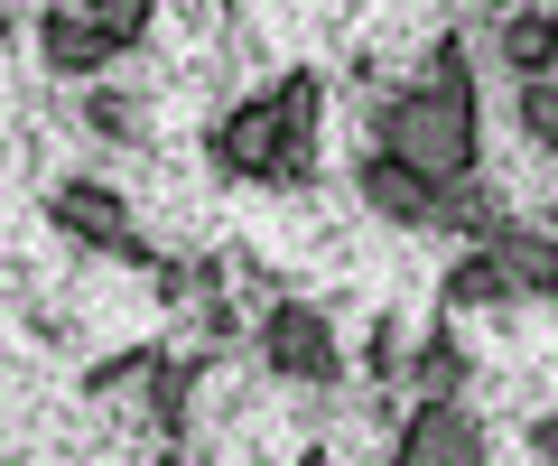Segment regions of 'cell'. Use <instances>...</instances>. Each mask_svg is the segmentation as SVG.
I'll use <instances>...</instances> for the list:
<instances>
[{"mask_svg": "<svg viewBox=\"0 0 558 466\" xmlns=\"http://www.w3.org/2000/svg\"><path fill=\"white\" fill-rule=\"evenodd\" d=\"M373 150L428 168L438 187H465L484 168V103L475 84H410V94H373Z\"/></svg>", "mask_w": 558, "mask_h": 466, "instance_id": "obj_1", "label": "cell"}, {"mask_svg": "<svg viewBox=\"0 0 558 466\" xmlns=\"http://www.w3.org/2000/svg\"><path fill=\"white\" fill-rule=\"evenodd\" d=\"M205 159H215V178H242V187H307L317 178V150L289 141L279 94H242L233 112L205 131Z\"/></svg>", "mask_w": 558, "mask_h": 466, "instance_id": "obj_2", "label": "cell"}, {"mask_svg": "<svg viewBox=\"0 0 558 466\" xmlns=\"http://www.w3.org/2000/svg\"><path fill=\"white\" fill-rule=\"evenodd\" d=\"M260 373L289 383V392L344 383V345H336V326H326L317 299H270L260 308Z\"/></svg>", "mask_w": 558, "mask_h": 466, "instance_id": "obj_3", "label": "cell"}, {"mask_svg": "<svg viewBox=\"0 0 558 466\" xmlns=\"http://www.w3.org/2000/svg\"><path fill=\"white\" fill-rule=\"evenodd\" d=\"M47 224H57L75 252H102V262H131V271H159V252L131 234V196L102 178H65L47 187Z\"/></svg>", "mask_w": 558, "mask_h": 466, "instance_id": "obj_4", "label": "cell"}, {"mask_svg": "<svg viewBox=\"0 0 558 466\" xmlns=\"http://www.w3.org/2000/svg\"><path fill=\"white\" fill-rule=\"evenodd\" d=\"M484 457L494 447H484V420L465 410V392H418L391 439V466H484Z\"/></svg>", "mask_w": 558, "mask_h": 466, "instance_id": "obj_5", "label": "cell"}, {"mask_svg": "<svg viewBox=\"0 0 558 466\" xmlns=\"http://www.w3.org/2000/svg\"><path fill=\"white\" fill-rule=\"evenodd\" d=\"M354 196H363V215H373V224H400V234H438V215H447V187L428 178V168L391 159V150H363Z\"/></svg>", "mask_w": 558, "mask_h": 466, "instance_id": "obj_6", "label": "cell"}, {"mask_svg": "<svg viewBox=\"0 0 558 466\" xmlns=\"http://www.w3.org/2000/svg\"><path fill=\"white\" fill-rule=\"evenodd\" d=\"M121 47L102 38L84 10H38V65L47 75H65V84H102V65H112Z\"/></svg>", "mask_w": 558, "mask_h": 466, "instance_id": "obj_7", "label": "cell"}, {"mask_svg": "<svg viewBox=\"0 0 558 466\" xmlns=\"http://www.w3.org/2000/svg\"><path fill=\"white\" fill-rule=\"evenodd\" d=\"M494 57H502L512 84L558 75V0H521V10H502V20H494Z\"/></svg>", "mask_w": 558, "mask_h": 466, "instance_id": "obj_8", "label": "cell"}, {"mask_svg": "<svg viewBox=\"0 0 558 466\" xmlns=\"http://www.w3.org/2000/svg\"><path fill=\"white\" fill-rule=\"evenodd\" d=\"M494 252H502V271H512V289H521V308H558V224H521V215H502V234H494Z\"/></svg>", "mask_w": 558, "mask_h": 466, "instance_id": "obj_9", "label": "cell"}, {"mask_svg": "<svg viewBox=\"0 0 558 466\" xmlns=\"http://www.w3.org/2000/svg\"><path fill=\"white\" fill-rule=\"evenodd\" d=\"M438 308H447V318L521 308V289H512V271H502V252H494V243H465L457 262H447V280H438Z\"/></svg>", "mask_w": 558, "mask_h": 466, "instance_id": "obj_10", "label": "cell"}, {"mask_svg": "<svg viewBox=\"0 0 558 466\" xmlns=\"http://www.w3.org/2000/svg\"><path fill=\"white\" fill-rule=\"evenodd\" d=\"M465 373H475V355H465L457 318H438L428 336L410 345V365H400V383H418V392H465Z\"/></svg>", "mask_w": 558, "mask_h": 466, "instance_id": "obj_11", "label": "cell"}, {"mask_svg": "<svg viewBox=\"0 0 558 466\" xmlns=\"http://www.w3.org/2000/svg\"><path fill=\"white\" fill-rule=\"evenodd\" d=\"M196 383H205V355H159V365H149V420L168 429V447L196 420Z\"/></svg>", "mask_w": 558, "mask_h": 466, "instance_id": "obj_12", "label": "cell"}, {"mask_svg": "<svg viewBox=\"0 0 558 466\" xmlns=\"http://www.w3.org/2000/svg\"><path fill=\"white\" fill-rule=\"evenodd\" d=\"M47 10H84V20H94L121 57H140V47H149V28H159V0H47Z\"/></svg>", "mask_w": 558, "mask_h": 466, "instance_id": "obj_13", "label": "cell"}, {"mask_svg": "<svg viewBox=\"0 0 558 466\" xmlns=\"http://www.w3.org/2000/svg\"><path fill=\"white\" fill-rule=\"evenodd\" d=\"M270 94H279V112H289V141L317 150V131H326V75H317V65H289Z\"/></svg>", "mask_w": 558, "mask_h": 466, "instance_id": "obj_14", "label": "cell"}, {"mask_svg": "<svg viewBox=\"0 0 558 466\" xmlns=\"http://www.w3.org/2000/svg\"><path fill=\"white\" fill-rule=\"evenodd\" d=\"M75 122L94 131V141H140V131H149V112H140V94H112V84H84Z\"/></svg>", "mask_w": 558, "mask_h": 466, "instance_id": "obj_15", "label": "cell"}, {"mask_svg": "<svg viewBox=\"0 0 558 466\" xmlns=\"http://www.w3.org/2000/svg\"><path fill=\"white\" fill-rule=\"evenodd\" d=\"M512 131H521L531 150H549V159H558V75L512 84Z\"/></svg>", "mask_w": 558, "mask_h": 466, "instance_id": "obj_16", "label": "cell"}, {"mask_svg": "<svg viewBox=\"0 0 558 466\" xmlns=\"http://www.w3.org/2000/svg\"><path fill=\"white\" fill-rule=\"evenodd\" d=\"M149 365H159V345H121V355H102V365L84 373V392H121V383H149Z\"/></svg>", "mask_w": 558, "mask_h": 466, "instance_id": "obj_17", "label": "cell"}, {"mask_svg": "<svg viewBox=\"0 0 558 466\" xmlns=\"http://www.w3.org/2000/svg\"><path fill=\"white\" fill-rule=\"evenodd\" d=\"M400 365H410V336H400L391 318H373V336H363V373H373V383H400Z\"/></svg>", "mask_w": 558, "mask_h": 466, "instance_id": "obj_18", "label": "cell"}, {"mask_svg": "<svg viewBox=\"0 0 558 466\" xmlns=\"http://www.w3.org/2000/svg\"><path fill=\"white\" fill-rule=\"evenodd\" d=\"M428 84H475V47L447 28V38H428Z\"/></svg>", "mask_w": 558, "mask_h": 466, "instance_id": "obj_19", "label": "cell"}, {"mask_svg": "<svg viewBox=\"0 0 558 466\" xmlns=\"http://www.w3.org/2000/svg\"><path fill=\"white\" fill-rule=\"evenodd\" d=\"M531 457L558 466V410H539V420H531Z\"/></svg>", "mask_w": 558, "mask_h": 466, "instance_id": "obj_20", "label": "cell"}, {"mask_svg": "<svg viewBox=\"0 0 558 466\" xmlns=\"http://www.w3.org/2000/svg\"><path fill=\"white\" fill-rule=\"evenodd\" d=\"M299 466H336V457H326V447H299Z\"/></svg>", "mask_w": 558, "mask_h": 466, "instance_id": "obj_21", "label": "cell"}, {"mask_svg": "<svg viewBox=\"0 0 558 466\" xmlns=\"http://www.w3.org/2000/svg\"><path fill=\"white\" fill-rule=\"evenodd\" d=\"M475 10H494V20H502V10H521V0H475Z\"/></svg>", "mask_w": 558, "mask_h": 466, "instance_id": "obj_22", "label": "cell"}, {"mask_svg": "<svg viewBox=\"0 0 558 466\" xmlns=\"http://www.w3.org/2000/svg\"><path fill=\"white\" fill-rule=\"evenodd\" d=\"M168 466H186V457H168Z\"/></svg>", "mask_w": 558, "mask_h": 466, "instance_id": "obj_23", "label": "cell"}]
</instances>
